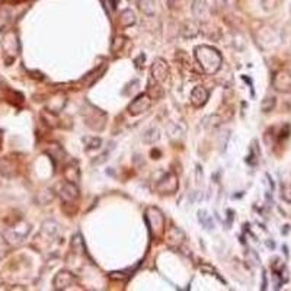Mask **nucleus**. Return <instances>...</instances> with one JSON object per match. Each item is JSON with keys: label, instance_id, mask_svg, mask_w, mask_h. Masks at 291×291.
I'll return each instance as SVG.
<instances>
[{"label": "nucleus", "instance_id": "1", "mask_svg": "<svg viewBox=\"0 0 291 291\" xmlns=\"http://www.w3.org/2000/svg\"><path fill=\"white\" fill-rule=\"evenodd\" d=\"M195 58L202 69V72L207 74H214L220 70L223 58L216 48L210 46H198L195 48Z\"/></svg>", "mask_w": 291, "mask_h": 291}, {"label": "nucleus", "instance_id": "2", "mask_svg": "<svg viewBox=\"0 0 291 291\" xmlns=\"http://www.w3.org/2000/svg\"><path fill=\"white\" fill-rule=\"evenodd\" d=\"M0 46H2V51H3L5 63L9 66L10 63L15 61V58L18 57L19 51H20V44H19V38L16 32L8 31L6 34H3Z\"/></svg>", "mask_w": 291, "mask_h": 291}, {"label": "nucleus", "instance_id": "3", "mask_svg": "<svg viewBox=\"0 0 291 291\" xmlns=\"http://www.w3.org/2000/svg\"><path fill=\"white\" fill-rule=\"evenodd\" d=\"M31 232V224L27 221H18L13 226L8 227L3 232V237L9 245H20L29 235Z\"/></svg>", "mask_w": 291, "mask_h": 291}, {"label": "nucleus", "instance_id": "4", "mask_svg": "<svg viewBox=\"0 0 291 291\" xmlns=\"http://www.w3.org/2000/svg\"><path fill=\"white\" fill-rule=\"evenodd\" d=\"M146 221L150 228L152 235L155 237L160 236L164 232V216L159 209L150 207L146 211Z\"/></svg>", "mask_w": 291, "mask_h": 291}, {"label": "nucleus", "instance_id": "5", "mask_svg": "<svg viewBox=\"0 0 291 291\" xmlns=\"http://www.w3.org/2000/svg\"><path fill=\"white\" fill-rule=\"evenodd\" d=\"M179 186L178 176L175 173H166L160 181L156 183V191L159 194H173Z\"/></svg>", "mask_w": 291, "mask_h": 291}, {"label": "nucleus", "instance_id": "6", "mask_svg": "<svg viewBox=\"0 0 291 291\" xmlns=\"http://www.w3.org/2000/svg\"><path fill=\"white\" fill-rule=\"evenodd\" d=\"M150 107H152V98L147 93H143V95H138L136 99L130 103L128 112L131 115H140V114L146 112Z\"/></svg>", "mask_w": 291, "mask_h": 291}, {"label": "nucleus", "instance_id": "7", "mask_svg": "<svg viewBox=\"0 0 291 291\" xmlns=\"http://www.w3.org/2000/svg\"><path fill=\"white\" fill-rule=\"evenodd\" d=\"M60 198L64 201V204H72L73 201L79 198V190L73 182H64L60 185Z\"/></svg>", "mask_w": 291, "mask_h": 291}, {"label": "nucleus", "instance_id": "8", "mask_svg": "<svg viewBox=\"0 0 291 291\" xmlns=\"http://www.w3.org/2000/svg\"><path fill=\"white\" fill-rule=\"evenodd\" d=\"M273 86L278 92H290L291 91V74L287 70L278 72L273 79Z\"/></svg>", "mask_w": 291, "mask_h": 291}, {"label": "nucleus", "instance_id": "9", "mask_svg": "<svg viewBox=\"0 0 291 291\" xmlns=\"http://www.w3.org/2000/svg\"><path fill=\"white\" fill-rule=\"evenodd\" d=\"M169 76V67L164 60L162 58H157L155 60V63L152 66V77L153 80L157 83H163Z\"/></svg>", "mask_w": 291, "mask_h": 291}, {"label": "nucleus", "instance_id": "10", "mask_svg": "<svg viewBox=\"0 0 291 291\" xmlns=\"http://www.w3.org/2000/svg\"><path fill=\"white\" fill-rule=\"evenodd\" d=\"M76 281L74 275L69 271H60L54 277V281H53V285H54L55 290H66L69 288L70 285H73Z\"/></svg>", "mask_w": 291, "mask_h": 291}, {"label": "nucleus", "instance_id": "11", "mask_svg": "<svg viewBox=\"0 0 291 291\" xmlns=\"http://www.w3.org/2000/svg\"><path fill=\"white\" fill-rule=\"evenodd\" d=\"M16 173H18V164L15 159H12L10 156L0 159V175H3L5 178H13Z\"/></svg>", "mask_w": 291, "mask_h": 291}, {"label": "nucleus", "instance_id": "12", "mask_svg": "<svg viewBox=\"0 0 291 291\" xmlns=\"http://www.w3.org/2000/svg\"><path fill=\"white\" fill-rule=\"evenodd\" d=\"M66 102H67L66 95H63V93H55V95H53L50 99L47 100V109H48V112L58 114V112H61L64 109Z\"/></svg>", "mask_w": 291, "mask_h": 291}, {"label": "nucleus", "instance_id": "13", "mask_svg": "<svg viewBox=\"0 0 291 291\" xmlns=\"http://www.w3.org/2000/svg\"><path fill=\"white\" fill-rule=\"evenodd\" d=\"M185 240V233L181 228L171 227L166 232V243L171 247H179Z\"/></svg>", "mask_w": 291, "mask_h": 291}, {"label": "nucleus", "instance_id": "14", "mask_svg": "<svg viewBox=\"0 0 291 291\" xmlns=\"http://www.w3.org/2000/svg\"><path fill=\"white\" fill-rule=\"evenodd\" d=\"M210 93L205 88H201V86H197L191 93V103L195 107V108H201L207 103L209 100Z\"/></svg>", "mask_w": 291, "mask_h": 291}, {"label": "nucleus", "instance_id": "15", "mask_svg": "<svg viewBox=\"0 0 291 291\" xmlns=\"http://www.w3.org/2000/svg\"><path fill=\"white\" fill-rule=\"evenodd\" d=\"M64 176H66L67 181L73 182V183H77L80 181V172H79L77 166H72V164L67 166L66 171H64Z\"/></svg>", "mask_w": 291, "mask_h": 291}, {"label": "nucleus", "instance_id": "16", "mask_svg": "<svg viewBox=\"0 0 291 291\" xmlns=\"http://www.w3.org/2000/svg\"><path fill=\"white\" fill-rule=\"evenodd\" d=\"M119 24H121V27H124V28L134 25V24H136V15H134V13H133L130 9L124 10V12L121 13Z\"/></svg>", "mask_w": 291, "mask_h": 291}, {"label": "nucleus", "instance_id": "17", "mask_svg": "<svg viewBox=\"0 0 291 291\" xmlns=\"http://www.w3.org/2000/svg\"><path fill=\"white\" fill-rule=\"evenodd\" d=\"M200 34V27H197L195 24H186L183 29H182V35L185 36V38H194V36H197Z\"/></svg>", "mask_w": 291, "mask_h": 291}, {"label": "nucleus", "instance_id": "18", "mask_svg": "<svg viewBox=\"0 0 291 291\" xmlns=\"http://www.w3.org/2000/svg\"><path fill=\"white\" fill-rule=\"evenodd\" d=\"M198 220H200V223L204 226L205 228H213L214 227V221H213V217L211 216H209V213L207 211H200L198 213Z\"/></svg>", "mask_w": 291, "mask_h": 291}, {"label": "nucleus", "instance_id": "19", "mask_svg": "<svg viewBox=\"0 0 291 291\" xmlns=\"http://www.w3.org/2000/svg\"><path fill=\"white\" fill-rule=\"evenodd\" d=\"M155 0H141L140 2V9L144 12L146 15H153L155 13Z\"/></svg>", "mask_w": 291, "mask_h": 291}, {"label": "nucleus", "instance_id": "20", "mask_svg": "<svg viewBox=\"0 0 291 291\" xmlns=\"http://www.w3.org/2000/svg\"><path fill=\"white\" fill-rule=\"evenodd\" d=\"M160 138V134H159V130L157 128H150L147 133L144 134V140L146 141H149V143H155Z\"/></svg>", "mask_w": 291, "mask_h": 291}, {"label": "nucleus", "instance_id": "21", "mask_svg": "<svg viewBox=\"0 0 291 291\" xmlns=\"http://www.w3.org/2000/svg\"><path fill=\"white\" fill-rule=\"evenodd\" d=\"M274 107H275V98H274V96H266V98L262 100V103H261V108H262L264 112L273 111Z\"/></svg>", "mask_w": 291, "mask_h": 291}, {"label": "nucleus", "instance_id": "22", "mask_svg": "<svg viewBox=\"0 0 291 291\" xmlns=\"http://www.w3.org/2000/svg\"><path fill=\"white\" fill-rule=\"evenodd\" d=\"M83 141H85L88 149H99L100 143H102L100 138H96V137H86Z\"/></svg>", "mask_w": 291, "mask_h": 291}, {"label": "nucleus", "instance_id": "23", "mask_svg": "<svg viewBox=\"0 0 291 291\" xmlns=\"http://www.w3.org/2000/svg\"><path fill=\"white\" fill-rule=\"evenodd\" d=\"M194 13H195V16H201V15H204V12H205V3H204V0H197L195 3H194Z\"/></svg>", "mask_w": 291, "mask_h": 291}, {"label": "nucleus", "instance_id": "24", "mask_svg": "<svg viewBox=\"0 0 291 291\" xmlns=\"http://www.w3.org/2000/svg\"><path fill=\"white\" fill-rule=\"evenodd\" d=\"M246 261H247L251 265L259 264V258H258V255L255 254L254 251H249V252L246 254Z\"/></svg>", "mask_w": 291, "mask_h": 291}, {"label": "nucleus", "instance_id": "25", "mask_svg": "<svg viewBox=\"0 0 291 291\" xmlns=\"http://www.w3.org/2000/svg\"><path fill=\"white\" fill-rule=\"evenodd\" d=\"M2 143H3V133L0 131V149H2Z\"/></svg>", "mask_w": 291, "mask_h": 291}]
</instances>
